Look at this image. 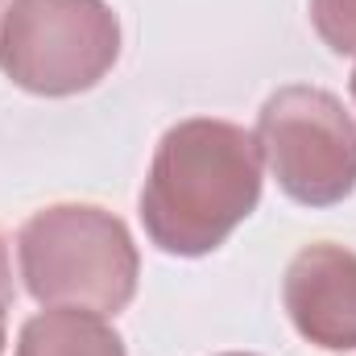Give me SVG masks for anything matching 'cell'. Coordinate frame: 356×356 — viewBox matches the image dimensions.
Here are the masks:
<instances>
[{
	"instance_id": "cell-8",
	"label": "cell",
	"mask_w": 356,
	"mask_h": 356,
	"mask_svg": "<svg viewBox=\"0 0 356 356\" xmlns=\"http://www.w3.org/2000/svg\"><path fill=\"white\" fill-rule=\"evenodd\" d=\"M0 298L13 302V266H8V249L0 241Z\"/></svg>"
},
{
	"instance_id": "cell-4",
	"label": "cell",
	"mask_w": 356,
	"mask_h": 356,
	"mask_svg": "<svg viewBox=\"0 0 356 356\" xmlns=\"http://www.w3.org/2000/svg\"><path fill=\"white\" fill-rule=\"evenodd\" d=\"M253 137L294 203L336 207L356 191V124L332 91L311 83L273 91Z\"/></svg>"
},
{
	"instance_id": "cell-5",
	"label": "cell",
	"mask_w": 356,
	"mask_h": 356,
	"mask_svg": "<svg viewBox=\"0 0 356 356\" xmlns=\"http://www.w3.org/2000/svg\"><path fill=\"white\" fill-rule=\"evenodd\" d=\"M282 302L307 344L327 353L356 348V253L332 241L298 249L286 266Z\"/></svg>"
},
{
	"instance_id": "cell-10",
	"label": "cell",
	"mask_w": 356,
	"mask_h": 356,
	"mask_svg": "<svg viewBox=\"0 0 356 356\" xmlns=\"http://www.w3.org/2000/svg\"><path fill=\"white\" fill-rule=\"evenodd\" d=\"M353 99H356V71H353Z\"/></svg>"
},
{
	"instance_id": "cell-11",
	"label": "cell",
	"mask_w": 356,
	"mask_h": 356,
	"mask_svg": "<svg viewBox=\"0 0 356 356\" xmlns=\"http://www.w3.org/2000/svg\"><path fill=\"white\" fill-rule=\"evenodd\" d=\"M224 356H249V353H224Z\"/></svg>"
},
{
	"instance_id": "cell-6",
	"label": "cell",
	"mask_w": 356,
	"mask_h": 356,
	"mask_svg": "<svg viewBox=\"0 0 356 356\" xmlns=\"http://www.w3.org/2000/svg\"><path fill=\"white\" fill-rule=\"evenodd\" d=\"M13 356H124V340L95 311L50 307L21 327Z\"/></svg>"
},
{
	"instance_id": "cell-9",
	"label": "cell",
	"mask_w": 356,
	"mask_h": 356,
	"mask_svg": "<svg viewBox=\"0 0 356 356\" xmlns=\"http://www.w3.org/2000/svg\"><path fill=\"white\" fill-rule=\"evenodd\" d=\"M8 307H13V302L0 298V356H4V315H8Z\"/></svg>"
},
{
	"instance_id": "cell-1",
	"label": "cell",
	"mask_w": 356,
	"mask_h": 356,
	"mask_svg": "<svg viewBox=\"0 0 356 356\" xmlns=\"http://www.w3.org/2000/svg\"><path fill=\"white\" fill-rule=\"evenodd\" d=\"M261 203V145L232 120H178L141 186L145 236L170 257L216 253Z\"/></svg>"
},
{
	"instance_id": "cell-3",
	"label": "cell",
	"mask_w": 356,
	"mask_h": 356,
	"mask_svg": "<svg viewBox=\"0 0 356 356\" xmlns=\"http://www.w3.org/2000/svg\"><path fill=\"white\" fill-rule=\"evenodd\" d=\"M120 58V21L104 0H13L0 21V71L33 95L91 91Z\"/></svg>"
},
{
	"instance_id": "cell-2",
	"label": "cell",
	"mask_w": 356,
	"mask_h": 356,
	"mask_svg": "<svg viewBox=\"0 0 356 356\" xmlns=\"http://www.w3.org/2000/svg\"><path fill=\"white\" fill-rule=\"evenodd\" d=\"M25 290L42 307L120 315L141 277L133 232L95 203H54L33 211L17 232Z\"/></svg>"
},
{
	"instance_id": "cell-7",
	"label": "cell",
	"mask_w": 356,
	"mask_h": 356,
	"mask_svg": "<svg viewBox=\"0 0 356 356\" xmlns=\"http://www.w3.org/2000/svg\"><path fill=\"white\" fill-rule=\"evenodd\" d=\"M311 25L332 54H356V0H311Z\"/></svg>"
}]
</instances>
